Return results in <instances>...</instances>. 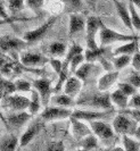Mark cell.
<instances>
[{
  "instance_id": "21",
  "label": "cell",
  "mask_w": 140,
  "mask_h": 151,
  "mask_svg": "<svg viewBox=\"0 0 140 151\" xmlns=\"http://www.w3.org/2000/svg\"><path fill=\"white\" fill-rule=\"evenodd\" d=\"M138 51V39L132 40V41H128L124 42L122 45L117 47L114 50V55L120 56V55H129L132 56Z\"/></svg>"
},
{
  "instance_id": "34",
  "label": "cell",
  "mask_w": 140,
  "mask_h": 151,
  "mask_svg": "<svg viewBox=\"0 0 140 151\" xmlns=\"http://www.w3.org/2000/svg\"><path fill=\"white\" fill-rule=\"evenodd\" d=\"M8 9L12 14H16L21 12L25 6V0H7Z\"/></svg>"
},
{
  "instance_id": "3",
  "label": "cell",
  "mask_w": 140,
  "mask_h": 151,
  "mask_svg": "<svg viewBox=\"0 0 140 151\" xmlns=\"http://www.w3.org/2000/svg\"><path fill=\"white\" fill-rule=\"evenodd\" d=\"M112 126L116 134L133 136L138 127V122L134 121L129 115L121 113L115 116Z\"/></svg>"
},
{
  "instance_id": "5",
  "label": "cell",
  "mask_w": 140,
  "mask_h": 151,
  "mask_svg": "<svg viewBox=\"0 0 140 151\" xmlns=\"http://www.w3.org/2000/svg\"><path fill=\"white\" fill-rule=\"evenodd\" d=\"M72 114H73V109H71V108L50 105L43 109V111L40 114V116L45 122H56L71 118Z\"/></svg>"
},
{
  "instance_id": "35",
  "label": "cell",
  "mask_w": 140,
  "mask_h": 151,
  "mask_svg": "<svg viewBox=\"0 0 140 151\" xmlns=\"http://www.w3.org/2000/svg\"><path fill=\"white\" fill-rule=\"evenodd\" d=\"M117 89L121 90L124 94H126L129 98L132 97L133 94H136L137 89L133 86L132 84H130L129 82H121V83H117Z\"/></svg>"
},
{
  "instance_id": "2",
  "label": "cell",
  "mask_w": 140,
  "mask_h": 151,
  "mask_svg": "<svg viewBox=\"0 0 140 151\" xmlns=\"http://www.w3.org/2000/svg\"><path fill=\"white\" fill-rule=\"evenodd\" d=\"M138 39L134 35H126L122 34L120 32L112 30L107 26H105L104 24L101 25L99 34H98V41H99V47L104 48L106 45H109L112 43H116V42H128V41H132Z\"/></svg>"
},
{
  "instance_id": "25",
  "label": "cell",
  "mask_w": 140,
  "mask_h": 151,
  "mask_svg": "<svg viewBox=\"0 0 140 151\" xmlns=\"http://www.w3.org/2000/svg\"><path fill=\"white\" fill-rule=\"evenodd\" d=\"M64 9L69 14L80 13L83 8V0H63Z\"/></svg>"
},
{
  "instance_id": "22",
  "label": "cell",
  "mask_w": 140,
  "mask_h": 151,
  "mask_svg": "<svg viewBox=\"0 0 140 151\" xmlns=\"http://www.w3.org/2000/svg\"><path fill=\"white\" fill-rule=\"evenodd\" d=\"M49 105L71 108L74 105V100H73V98H71L70 96H67L65 93H62V94H56L54 97H51L50 101H49Z\"/></svg>"
},
{
  "instance_id": "12",
  "label": "cell",
  "mask_w": 140,
  "mask_h": 151,
  "mask_svg": "<svg viewBox=\"0 0 140 151\" xmlns=\"http://www.w3.org/2000/svg\"><path fill=\"white\" fill-rule=\"evenodd\" d=\"M82 82L78 76H71V77H67L65 83H64V86H63V93L70 96L71 98H75L78 97L79 94L81 93V90H82Z\"/></svg>"
},
{
  "instance_id": "13",
  "label": "cell",
  "mask_w": 140,
  "mask_h": 151,
  "mask_svg": "<svg viewBox=\"0 0 140 151\" xmlns=\"http://www.w3.org/2000/svg\"><path fill=\"white\" fill-rule=\"evenodd\" d=\"M7 106L13 111H24L29 108L30 99L21 94H9L7 97Z\"/></svg>"
},
{
  "instance_id": "28",
  "label": "cell",
  "mask_w": 140,
  "mask_h": 151,
  "mask_svg": "<svg viewBox=\"0 0 140 151\" xmlns=\"http://www.w3.org/2000/svg\"><path fill=\"white\" fill-rule=\"evenodd\" d=\"M131 60H132V56H129V55H120V56H116L114 58V61H113V66L116 70H120V69H123L125 68L129 64H131Z\"/></svg>"
},
{
  "instance_id": "33",
  "label": "cell",
  "mask_w": 140,
  "mask_h": 151,
  "mask_svg": "<svg viewBox=\"0 0 140 151\" xmlns=\"http://www.w3.org/2000/svg\"><path fill=\"white\" fill-rule=\"evenodd\" d=\"M104 55V49L99 47L98 49H88L86 52H84V56H86V61H89V63H92L96 59H100Z\"/></svg>"
},
{
  "instance_id": "20",
  "label": "cell",
  "mask_w": 140,
  "mask_h": 151,
  "mask_svg": "<svg viewBox=\"0 0 140 151\" xmlns=\"http://www.w3.org/2000/svg\"><path fill=\"white\" fill-rule=\"evenodd\" d=\"M110 97V101L113 107H116L120 110H124L128 108V104H129V97L124 94L121 90H115L109 94Z\"/></svg>"
},
{
  "instance_id": "38",
  "label": "cell",
  "mask_w": 140,
  "mask_h": 151,
  "mask_svg": "<svg viewBox=\"0 0 140 151\" xmlns=\"http://www.w3.org/2000/svg\"><path fill=\"white\" fill-rule=\"evenodd\" d=\"M128 82L130 84H132L136 89H140V73L139 70H136L131 73V75L129 76Z\"/></svg>"
},
{
  "instance_id": "19",
  "label": "cell",
  "mask_w": 140,
  "mask_h": 151,
  "mask_svg": "<svg viewBox=\"0 0 140 151\" xmlns=\"http://www.w3.org/2000/svg\"><path fill=\"white\" fill-rule=\"evenodd\" d=\"M114 6H115V9H116L117 14L120 16L121 21L123 22V24H124L125 26L130 31H133L129 7H126L124 4H122V2H120V1H117V0H114Z\"/></svg>"
},
{
  "instance_id": "44",
  "label": "cell",
  "mask_w": 140,
  "mask_h": 151,
  "mask_svg": "<svg viewBox=\"0 0 140 151\" xmlns=\"http://www.w3.org/2000/svg\"><path fill=\"white\" fill-rule=\"evenodd\" d=\"M134 137L138 140V141H140V126H138L137 127V131H136V133H134Z\"/></svg>"
},
{
  "instance_id": "24",
  "label": "cell",
  "mask_w": 140,
  "mask_h": 151,
  "mask_svg": "<svg viewBox=\"0 0 140 151\" xmlns=\"http://www.w3.org/2000/svg\"><path fill=\"white\" fill-rule=\"evenodd\" d=\"M42 105V101L40 98L39 93L37 92V90H31V98H30V105L27 108V111L33 115H37L40 111V108Z\"/></svg>"
},
{
  "instance_id": "31",
  "label": "cell",
  "mask_w": 140,
  "mask_h": 151,
  "mask_svg": "<svg viewBox=\"0 0 140 151\" xmlns=\"http://www.w3.org/2000/svg\"><path fill=\"white\" fill-rule=\"evenodd\" d=\"M81 143H82V148L83 149L90 151L95 149V148H97V145H98V137L95 134H90L87 137H84L83 140H81Z\"/></svg>"
},
{
  "instance_id": "6",
  "label": "cell",
  "mask_w": 140,
  "mask_h": 151,
  "mask_svg": "<svg viewBox=\"0 0 140 151\" xmlns=\"http://www.w3.org/2000/svg\"><path fill=\"white\" fill-rule=\"evenodd\" d=\"M89 125H90V129L92 131V134L98 137V140H102V141H106V140H110L114 137V129L113 126H110L109 124L105 123V122L100 121H92L89 122Z\"/></svg>"
},
{
  "instance_id": "9",
  "label": "cell",
  "mask_w": 140,
  "mask_h": 151,
  "mask_svg": "<svg viewBox=\"0 0 140 151\" xmlns=\"http://www.w3.org/2000/svg\"><path fill=\"white\" fill-rule=\"evenodd\" d=\"M33 88L39 93L42 105L48 106L50 101V93H51V82L48 78H38L33 82Z\"/></svg>"
},
{
  "instance_id": "48",
  "label": "cell",
  "mask_w": 140,
  "mask_h": 151,
  "mask_svg": "<svg viewBox=\"0 0 140 151\" xmlns=\"http://www.w3.org/2000/svg\"><path fill=\"white\" fill-rule=\"evenodd\" d=\"M0 131H1V126H0Z\"/></svg>"
},
{
  "instance_id": "14",
  "label": "cell",
  "mask_w": 140,
  "mask_h": 151,
  "mask_svg": "<svg viewBox=\"0 0 140 151\" xmlns=\"http://www.w3.org/2000/svg\"><path fill=\"white\" fill-rule=\"evenodd\" d=\"M87 18L83 17L80 13L70 14V21H69V34L70 37H73L78 34L83 30H86Z\"/></svg>"
},
{
  "instance_id": "18",
  "label": "cell",
  "mask_w": 140,
  "mask_h": 151,
  "mask_svg": "<svg viewBox=\"0 0 140 151\" xmlns=\"http://www.w3.org/2000/svg\"><path fill=\"white\" fill-rule=\"evenodd\" d=\"M41 129H42V124H40V123H34V124L30 125V126L26 129V131L22 134L19 141H18L19 147L23 148L25 145H27L35 136L39 134V132L41 131Z\"/></svg>"
},
{
  "instance_id": "1",
  "label": "cell",
  "mask_w": 140,
  "mask_h": 151,
  "mask_svg": "<svg viewBox=\"0 0 140 151\" xmlns=\"http://www.w3.org/2000/svg\"><path fill=\"white\" fill-rule=\"evenodd\" d=\"M76 105L88 108V109L92 108L95 110H101V111L112 110L114 108L112 105V101H110L109 93L101 92V91H99L98 93L83 96L82 99L76 102Z\"/></svg>"
},
{
  "instance_id": "11",
  "label": "cell",
  "mask_w": 140,
  "mask_h": 151,
  "mask_svg": "<svg viewBox=\"0 0 140 151\" xmlns=\"http://www.w3.org/2000/svg\"><path fill=\"white\" fill-rule=\"evenodd\" d=\"M19 60L24 66L40 67V66H43L48 61V58L38 52H22L19 56Z\"/></svg>"
},
{
  "instance_id": "27",
  "label": "cell",
  "mask_w": 140,
  "mask_h": 151,
  "mask_svg": "<svg viewBox=\"0 0 140 151\" xmlns=\"http://www.w3.org/2000/svg\"><path fill=\"white\" fill-rule=\"evenodd\" d=\"M92 68H93L92 63H89V61L83 63V64L75 70V74H76L75 76H78L81 81H86L87 78L89 77V75L91 74Z\"/></svg>"
},
{
  "instance_id": "43",
  "label": "cell",
  "mask_w": 140,
  "mask_h": 151,
  "mask_svg": "<svg viewBox=\"0 0 140 151\" xmlns=\"http://www.w3.org/2000/svg\"><path fill=\"white\" fill-rule=\"evenodd\" d=\"M8 17H9V15L7 13V9L0 2V18L1 19H8Z\"/></svg>"
},
{
  "instance_id": "16",
  "label": "cell",
  "mask_w": 140,
  "mask_h": 151,
  "mask_svg": "<svg viewBox=\"0 0 140 151\" xmlns=\"http://www.w3.org/2000/svg\"><path fill=\"white\" fill-rule=\"evenodd\" d=\"M71 122H72V134L75 139L78 140H83L84 137L88 135L92 134V131L90 127H88L83 121H80L76 118L71 117Z\"/></svg>"
},
{
  "instance_id": "17",
  "label": "cell",
  "mask_w": 140,
  "mask_h": 151,
  "mask_svg": "<svg viewBox=\"0 0 140 151\" xmlns=\"http://www.w3.org/2000/svg\"><path fill=\"white\" fill-rule=\"evenodd\" d=\"M118 76H120L118 70H110V72H107L106 74H104L98 81V90L101 92H106L107 90H109L116 83Z\"/></svg>"
},
{
  "instance_id": "4",
  "label": "cell",
  "mask_w": 140,
  "mask_h": 151,
  "mask_svg": "<svg viewBox=\"0 0 140 151\" xmlns=\"http://www.w3.org/2000/svg\"><path fill=\"white\" fill-rule=\"evenodd\" d=\"M102 25V22L99 17L96 16H89L87 18L86 23V42L88 49H98L99 45L97 42V37L99 34V31Z\"/></svg>"
},
{
  "instance_id": "30",
  "label": "cell",
  "mask_w": 140,
  "mask_h": 151,
  "mask_svg": "<svg viewBox=\"0 0 140 151\" xmlns=\"http://www.w3.org/2000/svg\"><path fill=\"white\" fill-rule=\"evenodd\" d=\"M49 52L56 57L64 56L66 52V45L63 42H53L49 45Z\"/></svg>"
},
{
  "instance_id": "29",
  "label": "cell",
  "mask_w": 140,
  "mask_h": 151,
  "mask_svg": "<svg viewBox=\"0 0 140 151\" xmlns=\"http://www.w3.org/2000/svg\"><path fill=\"white\" fill-rule=\"evenodd\" d=\"M129 10H130V16H131V23H132L133 30L140 32V15L137 12V7L133 5L132 2L129 1Z\"/></svg>"
},
{
  "instance_id": "15",
  "label": "cell",
  "mask_w": 140,
  "mask_h": 151,
  "mask_svg": "<svg viewBox=\"0 0 140 151\" xmlns=\"http://www.w3.org/2000/svg\"><path fill=\"white\" fill-rule=\"evenodd\" d=\"M32 115L27 110L24 111H15V113L8 115L7 122L13 129H21L27 124V122L31 119Z\"/></svg>"
},
{
  "instance_id": "26",
  "label": "cell",
  "mask_w": 140,
  "mask_h": 151,
  "mask_svg": "<svg viewBox=\"0 0 140 151\" xmlns=\"http://www.w3.org/2000/svg\"><path fill=\"white\" fill-rule=\"evenodd\" d=\"M122 142L125 151H140V141L130 135H122Z\"/></svg>"
},
{
  "instance_id": "10",
  "label": "cell",
  "mask_w": 140,
  "mask_h": 151,
  "mask_svg": "<svg viewBox=\"0 0 140 151\" xmlns=\"http://www.w3.org/2000/svg\"><path fill=\"white\" fill-rule=\"evenodd\" d=\"M27 45V42L23 39L14 38L12 35L0 37V50L1 51H14L19 50Z\"/></svg>"
},
{
  "instance_id": "39",
  "label": "cell",
  "mask_w": 140,
  "mask_h": 151,
  "mask_svg": "<svg viewBox=\"0 0 140 151\" xmlns=\"http://www.w3.org/2000/svg\"><path fill=\"white\" fill-rule=\"evenodd\" d=\"M128 108L131 109H140V94L136 93L132 97L129 99V104H128Z\"/></svg>"
},
{
  "instance_id": "41",
  "label": "cell",
  "mask_w": 140,
  "mask_h": 151,
  "mask_svg": "<svg viewBox=\"0 0 140 151\" xmlns=\"http://www.w3.org/2000/svg\"><path fill=\"white\" fill-rule=\"evenodd\" d=\"M50 63V65H51V67L53 69L55 70V73H57L58 75L61 74V72L63 70V63L59 59H57V58H53V59H50L49 60Z\"/></svg>"
},
{
  "instance_id": "32",
  "label": "cell",
  "mask_w": 140,
  "mask_h": 151,
  "mask_svg": "<svg viewBox=\"0 0 140 151\" xmlns=\"http://www.w3.org/2000/svg\"><path fill=\"white\" fill-rule=\"evenodd\" d=\"M86 61V56H84V53H79V55H75L74 57H72L71 58V60L69 61V66H70V69L72 72H74L75 73V70L78 69L83 63Z\"/></svg>"
},
{
  "instance_id": "42",
  "label": "cell",
  "mask_w": 140,
  "mask_h": 151,
  "mask_svg": "<svg viewBox=\"0 0 140 151\" xmlns=\"http://www.w3.org/2000/svg\"><path fill=\"white\" fill-rule=\"evenodd\" d=\"M133 68L136 70H140V51H137L132 56V60H131Z\"/></svg>"
},
{
  "instance_id": "23",
  "label": "cell",
  "mask_w": 140,
  "mask_h": 151,
  "mask_svg": "<svg viewBox=\"0 0 140 151\" xmlns=\"http://www.w3.org/2000/svg\"><path fill=\"white\" fill-rule=\"evenodd\" d=\"M18 145V139L13 134L4 136L0 140V151H16Z\"/></svg>"
},
{
  "instance_id": "47",
  "label": "cell",
  "mask_w": 140,
  "mask_h": 151,
  "mask_svg": "<svg viewBox=\"0 0 140 151\" xmlns=\"http://www.w3.org/2000/svg\"><path fill=\"white\" fill-rule=\"evenodd\" d=\"M75 151H89V150H86V149L82 148V149H78V150H75Z\"/></svg>"
},
{
  "instance_id": "36",
  "label": "cell",
  "mask_w": 140,
  "mask_h": 151,
  "mask_svg": "<svg viewBox=\"0 0 140 151\" xmlns=\"http://www.w3.org/2000/svg\"><path fill=\"white\" fill-rule=\"evenodd\" d=\"M45 4V0H25V6L29 7L34 13H38Z\"/></svg>"
},
{
  "instance_id": "46",
  "label": "cell",
  "mask_w": 140,
  "mask_h": 151,
  "mask_svg": "<svg viewBox=\"0 0 140 151\" xmlns=\"http://www.w3.org/2000/svg\"><path fill=\"white\" fill-rule=\"evenodd\" d=\"M112 151H125L123 147H115Z\"/></svg>"
},
{
  "instance_id": "40",
  "label": "cell",
  "mask_w": 140,
  "mask_h": 151,
  "mask_svg": "<svg viewBox=\"0 0 140 151\" xmlns=\"http://www.w3.org/2000/svg\"><path fill=\"white\" fill-rule=\"evenodd\" d=\"M46 151H65V147L62 141H56L49 143Z\"/></svg>"
},
{
  "instance_id": "7",
  "label": "cell",
  "mask_w": 140,
  "mask_h": 151,
  "mask_svg": "<svg viewBox=\"0 0 140 151\" xmlns=\"http://www.w3.org/2000/svg\"><path fill=\"white\" fill-rule=\"evenodd\" d=\"M57 18H58L57 16L51 17L46 23H43L41 26H39L38 29L29 31V32H25L23 35V40H25L29 43V42H34V41H38L40 39H42L45 37V34H46L47 32L54 26V24L56 23Z\"/></svg>"
},
{
  "instance_id": "45",
  "label": "cell",
  "mask_w": 140,
  "mask_h": 151,
  "mask_svg": "<svg viewBox=\"0 0 140 151\" xmlns=\"http://www.w3.org/2000/svg\"><path fill=\"white\" fill-rule=\"evenodd\" d=\"M129 1L132 2L133 5L138 8V9H140V0H129Z\"/></svg>"
},
{
  "instance_id": "8",
  "label": "cell",
  "mask_w": 140,
  "mask_h": 151,
  "mask_svg": "<svg viewBox=\"0 0 140 151\" xmlns=\"http://www.w3.org/2000/svg\"><path fill=\"white\" fill-rule=\"evenodd\" d=\"M107 115H109V110L107 111H101V110H95V109H75L73 110L72 117L76 118L80 121H87V122H92L98 121L101 118H105Z\"/></svg>"
},
{
  "instance_id": "37",
  "label": "cell",
  "mask_w": 140,
  "mask_h": 151,
  "mask_svg": "<svg viewBox=\"0 0 140 151\" xmlns=\"http://www.w3.org/2000/svg\"><path fill=\"white\" fill-rule=\"evenodd\" d=\"M15 84V89L16 91H21V92H27V91H31L32 84L29 83L27 81H24V80H17L14 82Z\"/></svg>"
}]
</instances>
